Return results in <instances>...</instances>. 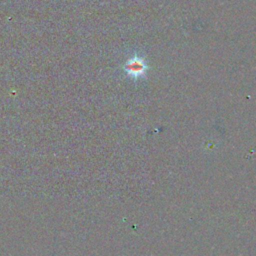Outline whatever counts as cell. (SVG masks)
<instances>
[{
  "label": "cell",
  "instance_id": "obj_1",
  "mask_svg": "<svg viewBox=\"0 0 256 256\" xmlns=\"http://www.w3.org/2000/svg\"><path fill=\"white\" fill-rule=\"evenodd\" d=\"M124 70L130 77L139 78L145 74L146 64L142 58L134 56L125 63Z\"/></svg>",
  "mask_w": 256,
  "mask_h": 256
}]
</instances>
